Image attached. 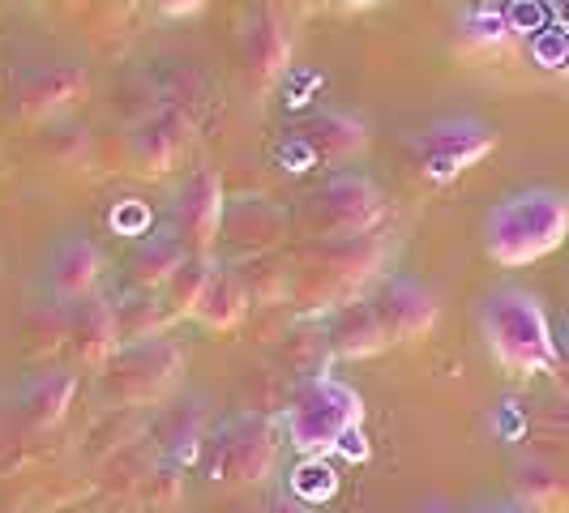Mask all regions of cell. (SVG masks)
Returning a JSON list of instances; mask_svg holds the SVG:
<instances>
[{
	"label": "cell",
	"mask_w": 569,
	"mask_h": 513,
	"mask_svg": "<svg viewBox=\"0 0 569 513\" xmlns=\"http://www.w3.org/2000/svg\"><path fill=\"white\" fill-rule=\"evenodd\" d=\"M569 235V198L552 184H527L485 214V253L506 265H531L557 253Z\"/></svg>",
	"instance_id": "6da1fadb"
},
{
	"label": "cell",
	"mask_w": 569,
	"mask_h": 513,
	"mask_svg": "<svg viewBox=\"0 0 569 513\" xmlns=\"http://www.w3.org/2000/svg\"><path fill=\"white\" fill-rule=\"evenodd\" d=\"M480 325L501 369L518 376L557 369V342L548 325V309L527 286H492L480 304Z\"/></svg>",
	"instance_id": "7a4b0ae2"
},
{
	"label": "cell",
	"mask_w": 569,
	"mask_h": 513,
	"mask_svg": "<svg viewBox=\"0 0 569 513\" xmlns=\"http://www.w3.org/2000/svg\"><path fill=\"white\" fill-rule=\"evenodd\" d=\"M365 402L351 385L335 376H309L287 411V432L300 454H330L342 450L347 436H360Z\"/></svg>",
	"instance_id": "3957f363"
},
{
	"label": "cell",
	"mask_w": 569,
	"mask_h": 513,
	"mask_svg": "<svg viewBox=\"0 0 569 513\" xmlns=\"http://www.w3.org/2000/svg\"><path fill=\"white\" fill-rule=\"evenodd\" d=\"M497 129L480 115H441L420 133V163L428 180H455L458 171L476 168L480 159L492 154Z\"/></svg>",
	"instance_id": "277c9868"
},
{
	"label": "cell",
	"mask_w": 569,
	"mask_h": 513,
	"mask_svg": "<svg viewBox=\"0 0 569 513\" xmlns=\"http://www.w3.org/2000/svg\"><path fill=\"white\" fill-rule=\"evenodd\" d=\"M309 219L321 235H335V240L365 235L381 219V189L365 175H335L309 201Z\"/></svg>",
	"instance_id": "5b68a950"
},
{
	"label": "cell",
	"mask_w": 569,
	"mask_h": 513,
	"mask_svg": "<svg viewBox=\"0 0 569 513\" xmlns=\"http://www.w3.org/2000/svg\"><path fill=\"white\" fill-rule=\"evenodd\" d=\"M223 223V189L214 171H193L184 180V189L176 193V214H171V231L180 235V244L189 253H201L214 244Z\"/></svg>",
	"instance_id": "8992f818"
},
{
	"label": "cell",
	"mask_w": 569,
	"mask_h": 513,
	"mask_svg": "<svg viewBox=\"0 0 569 513\" xmlns=\"http://www.w3.org/2000/svg\"><path fill=\"white\" fill-rule=\"evenodd\" d=\"M279 454V428L261 415H244L223 432L219 445V475H228L236 484H257L270 475Z\"/></svg>",
	"instance_id": "52a82bcc"
},
{
	"label": "cell",
	"mask_w": 569,
	"mask_h": 513,
	"mask_svg": "<svg viewBox=\"0 0 569 513\" xmlns=\"http://www.w3.org/2000/svg\"><path fill=\"white\" fill-rule=\"evenodd\" d=\"M369 309L377 313L386 339H420L428 334V325L437 321V300L420 279H407V274H395L386 279L381 291L369 300Z\"/></svg>",
	"instance_id": "ba28073f"
},
{
	"label": "cell",
	"mask_w": 569,
	"mask_h": 513,
	"mask_svg": "<svg viewBox=\"0 0 569 513\" xmlns=\"http://www.w3.org/2000/svg\"><path fill=\"white\" fill-rule=\"evenodd\" d=\"M103 279V249L86 235H64L48 256V286L64 300H82Z\"/></svg>",
	"instance_id": "9c48e42d"
},
{
	"label": "cell",
	"mask_w": 569,
	"mask_h": 513,
	"mask_svg": "<svg viewBox=\"0 0 569 513\" xmlns=\"http://www.w3.org/2000/svg\"><path fill=\"white\" fill-rule=\"evenodd\" d=\"M219 235H228V253H266L279 235H283V214L266 201H236L231 210H223Z\"/></svg>",
	"instance_id": "30bf717a"
},
{
	"label": "cell",
	"mask_w": 569,
	"mask_h": 513,
	"mask_svg": "<svg viewBox=\"0 0 569 513\" xmlns=\"http://www.w3.org/2000/svg\"><path fill=\"white\" fill-rule=\"evenodd\" d=\"M184 261H189V249L180 244V235L176 231H154L142 249L133 253L129 274H133V283L142 286V291H159V286H168L176 279V270Z\"/></svg>",
	"instance_id": "8fae6325"
},
{
	"label": "cell",
	"mask_w": 569,
	"mask_h": 513,
	"mask_svg": "<svg viewBox=\"0 0 569 513\" xmlns=\"http://www.w3.org/2000/svg\"><path fill=\"white\" fill-rule=\"evenodd\" d=\"M305 150H313V159H356L369 145V129L356 115H317L313 124L300 133Z\"/></svg>",
	"instance_id": "7c38bea8"
},
{
	"label": "cell",
	"mask_w": 569,
	"mask_h": 513,
	"mask_svg": "<svg viewBox=\"0 0 569 513\" xmlns=\"http://www.w3.org/2000/svg\"><path fill=\"white\" fill-rule=\"evenodd\" d=\"M73 399V376L69 372H48L39 381H30L27 394H22V420L30 428H52L69 411Z\"/></svg>",
	"instance_id": "4fadbf2b"
},
{
	"label": "cell",
	"mask_w": 569,
	"mask_h": 513,
	"mask_svg": "<svg viewBox=\"0 0 569 513\" xmlns=\"http://www.w3.org/2000/svg\"><path fill=\"white\" fill-rule=\"evenodd\" d=\"M240 313H244V286H240V279L228 274L223 265H214V274H210V283L201 291L193 316H201V321L214 325V330H228V325L240 321Z\"/></svg>",
	"instance_id": "5bb4252c"
},
{
	"label": "cell",
	"mask_w": 569,
	"mask_h": 513,
	"mask_svg": "<svg viewBox=\"0 0 569 513\" xmlns=\"http://www.w3.org/2000/svg\"><path fill=\"white\" fill-rule=\"evenodd\" d=\"M330 342H335V351L339 355H369V351H377V346H386V330H381V321H377V313H372L369 304H360V309H351V313L339 316V325H335V334H330Z\"/></svg>",
	"instance_id": "9a60e30c"
},
{
	"label": "cell",
	"mask_w": 569,
	"mask_h": 513,
	"mask_svg": "<svg viewBox=\"0 0 569 513\" xmlns=\"http://www.w3.org/2000/svg\"><path fill=\"white\" fill-rule=\"evenodd\" d=\"M133 145H138L146 168H168L171 159L180 154V145H184V124L176 115H154L133 133Z\"/></svg>",
	"instance_id": "2e32d148"
},
{
	"label": "cell",
	"mask_w": 569,
	"mask_h": 513,
	"mask_svg": "<svg viewBox=\"0 0 569 513\" xmlns=\"http://www.w3.org/2000/svg\"><path fill=\"white\" fill-rule=\"evenodd\" d=\"M287 60V39L274 18H261L249 34V69L257 78H274Z\"/></svg>",
	"instance_id": "e0dca14e"
},
{
	"label": "cell",
	"mask_w": 569,
	"mask_h": 513,
	"mask_svg": "<svg viewBox=\"0 0 569 513\" xmlns=\"http://www.w3.org/2000/svg\"><path fill=\"white\" fill-rule=\"evenodd\" d=\"M330 487H335V480L321 462H305V471H296V496H305V501L330 496Z\"/></svg>",
	"instance_id": "ac0fdd59"
},
{
	"label": "cell",
	"mask_w": 569,
	"mask_h": 513,
	"mask_svg": "<svg viewBox=\"0 0 569 513\" xmlns=\"http://www.w3.org/2000/svg\"><path fill=\"white\" fill-rule=\"evenodd\" d=\"M163 18H193V13H201L206 9V0H150Z\"/></svg>",
	"instance_id": "d6986e66"
},
{
	"label": "cell",
	"mask_w": 569,
	"mask_h": 513,
	"mask_svg": "<svg viewBox=\"0 0 569 513\" xmlns=\"http://www.w3.org/2000/svg\"><path fill=\"white\" fill-rule=\"evenodd\" d=\"M270 513H313V510H309V505H305L296 492H279V496L270 501Z\"/></svg>",
	"instance_id": "ffe728a7"
},
{
	"label": "cell",
	"mask_w": 569,
	"mask_h": 513,
	"mask_svg": "<svg viewBox=\"0 0 569 513\" xmlns=\"http://www.w3.org/2000/svg\"><path fill=\"white\" fill-rule=\"evenodd\" d=\"M356 4H369V0H356Z\"/></svg>",
	"instance_id": "44dd1931"
}]
</instances>
